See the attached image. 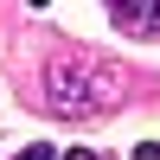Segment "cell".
I'll return each mask as SVG.
<instances>
[{"instance_id": "277c9868", "label": "cell", "mask_w": 160, "mask_h": 160, "mask_svg": "<svg viewBox=\"0 0 160 160\" xmlns=\"http://www.w3.org/2000/svg\"><path fill=\"white\" fill-rule=\"evenodd\" d=\"M19 160H51V148H45V141H38V148H26Z\"/></svg>"}, {"instance_id": "7a4b0ae2", "label": "cell", "mask_w": 160, "mask_h": 160, "mask_svg": "<svg viewBox=\"0 0 160 160\" xmlns=\"http://www.w3.org/2000/svg\"><path fill=\"white\" fill-rule=\"evenodd\" d=\"M102 13L135 38H160V0H102Z\"/></svg>"}, {"instance_id": "3957f363", "label": "cell", "mask_w": 160, "mask_h": 160, "mask_svg": "<svg viewBox=\"0 0 160 160\" xmlns=\"http://www.w3.org/2000/svg\"><path fill=\"white\" fill-rule=\"evenodd\" d=\"M135 160H160V141H141V148H135Z\"/></svg>"}, {"instance_id": "6da1fadb", "label": "cell", "mask_w": 160, "mask_h": 160, "mask_svg": "<svg viewBox=\"0 0 160 160\" xmlns=\"http://www.w3.org/2000/svg\"><path fill=\"white\" fill-rule=\"evenodd\" d=\"M38 102L64 122H96L128 102V77L96 51H51L38 71Z\"/></svg>"}]
</instances>
